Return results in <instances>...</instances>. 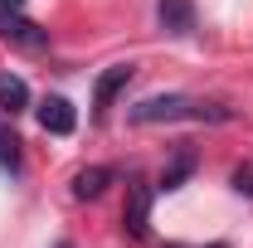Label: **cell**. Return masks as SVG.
I'll list each match as a JSON object with an SVG mask.
<instances>
[{
    "mask_svg": "<svg viewBox=\"0 0 253 248\" xmlns=\"http://www.w3.org/2000/svg\"><path fill=\"white\" fill-rule=\"evenodd\" d=\"M180 117H195V97H185V93H156V97H141L136 107H126V122H136V126L180 122Z\"/></svg>",
    "mask_w": 253,
    "mask_h": 248,
    "instance_id": "1",
    "label": "cell"
},
{
    "mask_svg": "<svg viewBox=\"0 0 253 248\" xmlns=\"http://www.w3.org/2000/svg\"><path fill=\"white\" fill-rule=\"evenodd\" d=\"M151 200H156V190L141 185V180H131L126 185V205H122V234L131 244H141L146 234H151Z\"/></svg>",
    "mask_w": 253,
    "mask_h": 248,
    "instance_id": "2",
    "label": "cell"
},
{
    "mask_svg": "<svg viewBox=\"0 0 253 248\" xmlns=\"http://www.w3.org/2000/svg\"><path fill=\"white\" fill-rule=\"evenodd\" d=\"M0 39L15 44V49H44V44H49V30H39L20 10H0Z\"/></svg>",
    "mask_w": 253,
    "mask_h": 248,
    "instance_id": "3",
    "label": "cell"
},
{
    "mask_svg": "<svg viewBox=\"0 0 253 248\" xmlns=\"http://www.w3.org/2000/svg\"><path fill=\"white\" fill-rule=\"evenodd\" d=\"M131 73H136V63H112V68H107V73L93 83V112H97V117H102V112L117 102V93L131 83Z\"/></svg>",
    "mask_w": 253,
    "mask_h": 248,
    "instance_id": "4",
    "label": "cell"
},
{
    "mask_svg": "<svg viewBox=\"0 0 253 248\" xmlns=\"http://www.w3.org/2000/svg\"><path fill=\"white\" fill-rule=\"evenodd\" d=\"M39 126H44L49 136H68V131L78 126L73 102H68V97H44V102H39Z\"/></svg>",
    "mask_w": 253,
    "mask_h": 248,
    "instance_id": "5",
    "label": "cell"
},
{
    "mask_svg": "<svg viewBox=\"0 0 253 248\" xmlns=\"http://www.w3.org/2000/svg\"><path fill=\"white\" fill-rule=\"evenodd\" d=\"M156 20L170 34H190L195 30V0H156Z\"/></svg>",
    "mask_w": 253,
    "mask_h": 248,
    "instance_id": "6",
    "label": "cell"
},
{
    "mask_svg": "<svg viewBox=\"0 0 253 248\" xmlns=\"http://www.w3.org/2000/svg\"><path fill=\"white\" fill-rule=\"evenodd\" d=\"M112 180H117V170H112V165H83V170L73 175V200H97Z\"/></svg>",
    "mask_w": 253,
    "mask_h": 248,
    "instance_id": "7",
    "label": "cell"
},
{
    "mask_svg": "<svg viewBox=\"0 0 253 248\" xmlns=\"http://www.w3.org/2000/svg\"><path fill=\"white\" fill-rule=\"evenodd\" d=\"M30 107V88H25V78L20 73H0V112H25Z\"/></svg>",
    "mask_w": 253,
    "mask_h": 248,
    "instance_id": "8",
    "label": "cell"
},
{
    "mask_svg": "<svg viewBox=\"0 0 253 248\" xmlns=\"http://www.w3.org/2000/svg\"><path fill=\"white\" fill-rule=\"evenodd\" d=\"M190 170H195V151H190V146H180V151H175V161L166 165V175H161V190H180V180H185Z\"/></svg>",
    "mask_w": 253,
    "mask_h": 248,
    "instance_id": "9",
    "label": "cell"
},
{
    "mask_svg": "<svg viewBox=\"0 0 253 248\" xmlns=\"http://www.w3.org/2000/svg\"><path fill=\"white\" fill-rule=\"evenodd\" d=\"M0 165H5L10 175L20 170V136H15V131H10L5 122H0Z\"/></svg>",
    "mask_w": 253,
    "mask_h": 248,
    "instance_id": "10",
    "label": "cell"
},
{
    "mask_svg": "<svg viewBox=\"0 0 253 248\" xmlns=\"http://www.w3.org/2000/svg\"><path fill=\"white\" fill-rule=\"evenodd\" d=\"M234 190L253 200V165H239V170H234Z\"/></svg>",
    "mask_w": 253,
    "mask_h": 248,
    "instance_id": "11",
    "label": "cell"
},
{
    "mask_svg": "<svg viewBox=\"0 0 253 248\" xmlns=\"http://www.w3.org/2000/svg\"><path fill=\"white\" fill-rule=\"evenodd\" d=\"M20 5H25V0H0V10H20Z\"/></svg>",
    "mask_w": 253,
    "mask_h": 248,
    "instance_id": "12",
    "label": "cell"
},
{
    "mask_svg": "<svg viewBox=\"0 0 253 248\" xmlns=\"http://www.w3.org/2000/svg\"><path fill=\"white\" fill-rule=\"evenodd\" d=\"M54 248H73V244H54Z\"/></svg>",
    "mask_w": 253,
    "mask_h": 248,
    "instance_id": "13",
    "label": "cell"
}]
</instances>
